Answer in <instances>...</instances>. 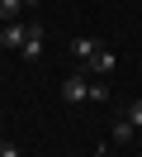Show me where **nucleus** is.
Instances as JSON below:
<instances>
[{
	"instance_id": "obj_7",
	"label": "nucleus",
	"mask_w": 142,
	"mask_h": 157,
	"mask_svg": "<svg viewBox=\"0 0 142 157\" xmlns=\"http://www.w3.org/2000/svg\"><path fill=\"white\" fill-rule=\"evenodd\" d=\"M95 48H100V43H95V38H71V52H76V57H81V62L90 57Z\"/></svg>"
},
{
	"instance_id": "obj_2",
	"label": "nucleus",
	"mask_w": 142,
	"mask_h": 157,
	"mask_svg": "<svg viewBox=\"0 0 142 157\" xmlns=\"http://www.w3.org/2000/svg\"><path fill=\"white\" fill-rule=\"evenodd\" d=\"M81 67H85V71H90V76H109V71H114V67H118V57H114V52H109V48H95V52H90V57H85V62H81Z\"/></svg>"
},
{
	"instance_id": "obj_8",
	"label": "nucleus",
	"mask_w": 142,
	"mask_h": 157,
	"mask_svg": "<svg viewBox=\"0 0 142 157\" xmlns=\"http://www.w3.org/2000/svg\"><path fill=\"white\" fill-rule=\"evenodd\" d=\"M123 119H128V124H133V128H142V100H133V105H128V109H123Z\"/></svg>"
},
{
	"instance_id": "obj_6",
	"label": "nucleus",
	"mask_w": 142,
	"mask_h": 157,
	"mask_svg": "<svg viewBox=\"0 0 142 157\" xmlns=\"http://www.w3.org/2000/svg\"><path fill=\"white\" fill-rule=\"evenodd\" d=\"M19 10H24V0H0V24L19 19Z\"/></svg>"
},
{
	"instance_id": "obj_4",
	"label": "nucleus",
	"mask_w": 142,
	"mask_h": 157,
	"mask_svg": "<svg viewBox=\"0 0 142 157\" xmlns=\"http://www.w3.org/2000/svg\"><path fill=\"white\" fill-rule=\"evenodd\" d=\"M24 33H28L24 24H19V19H9L5 29H0V43H5V48H14V52H19V48H24Z\"/></svg>"
},
{
	"instance_id": "obj_1",
	"label": "nucleus",
	"mask_w": 142,
	"mask_h": 157,
	"mask_svg": "<svg viewBox=\"0 0 142 157\" xmlns=\"http://www.w3.org/2000/svg\"><path fill=\"white\" fill-rule=\"evenodd\" d=\"M62 100H66V105H81V100H90V71H71V76H66L62 81Z\"/></svg>"
},
{
	"instance_id": "obj_3",
	"label": "nucleus",
	"mask_w": 142,
	"mask_h": 157,
	"mask_svg": "<svg viewBox=\"0 0 142 157\" xmlns=\"http://www.w3.org/2000/svg\"><path fill=\"white\" fill-rule=\"evenodd\" d=\"M19 52H24L28 62H33V57H43V24H28V33H24V48H19Z\"/></svg>"
},
{
	"instance_id": "obj_11",
	"label": "nucleus",
	"mask_w": 142,
	"mask_h": 157,
	"mask_svg": "<svg viewBox=\"0 0 142 157\" xmlns=\"http://www.w3.org/2000/svg\"><path fill=\"white\" fill-rule=\"evenodd\" d=\"M24 5H38V0H24Z\"/></svg>"
},
{
	"instance_id": "obj_5",
	"label": "nucleus",
	"mask_w": 142,
	"mask_h": 157,
	"mask_svg": "<svg viewBox=\"0 0 142 157\" xmlns=\"http://www.w3.org/2000/svg\"><path fill=\"white\" fill-rule=\"evenodd\" d=\"M133 138H137V128H133L128 119L118 114V119H114V143H133Z\"/></svg>"
},
{
	"instance_id": "obj_9",
	"label": "nucleus",
	"mask_w": 142,
	"mask_h": 157,
	"mask_svg": "<svg viewBox=\"0 0 142 157\" xmlns=\"http://www.w3.org/2000/svg\"><path fill=\"white\" fill-rule=\"evenodd\" d=\"M0 157H24V152H19L14 143H0Z\"/></svg>"
},
{
	"instance_id": "obj_10",
	"label": "nucleus",
	"mask_w": 142,
	"mask_h": 157,
	"mask_svg": "<svg viewBox=\"0 0 142 157\" xmlns=\"http://www.w3.org/2000/svg\"><path fill=\"white\" fill-rule=\"evenodd\" d=\"M133 143H137V152H142V128H137V138H133Z\"/></svg>"
}]
</instances>
